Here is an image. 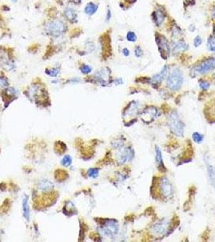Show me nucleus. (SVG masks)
Segmentation results:
<instances>
[{
    "label": "nucleus",
    "mask_w": 215,
    "mask_h": 242,
    "mask_svg": "<svg viewBox=\"0 0 215 242\" xmlns=\"http://www.w3.org/2000/svg\"><path fill=\"white\" fill-rule=\"evenodd\" d=\"M169 129L177 137H183L184 133V124L176 111H172L168 117Z\"/></svg>",
    "instance_id": "1"
},
{
    "label": "nucleus",
    "mask_w": 215,
    "mask_h": 242,
    "mask_svg": "<svg viewBox=\"0 0 215 242\" xmlns=\"http://www.w3.org/2000/svg\"><path fill=\"white\" fill-rule=\"evenodd\" d=\"M184 77L179 69H174L167 79V86L172 90H178L183 84Z\"/></svg>",
    "instance_id": "2"
},
{
    "label": "nucleus",
    "mask_w": 215,
    "mask_h": 242,
    "mask_svg": "<svg viewBox=\"0 0 215 242\" xmlns=\"http://www.w3.org/2000/svg\"><path fill=\"white\" fill-rule=\"evenodd\" d=\"M45 29L50 36L58 37L65 32L66 30V25L61 20H54L47 23Z\"/></svg>",
    "instance_id": "3"
},
{
    "label": "nucleus",
    "mask_w": 215,
    "mask_h": 242,
    "mask_svg": "<svg viewBox=\"0 0 215 242\" xmlns=\"http://www.w3.org/2000/svg\"><path fill=\"white\" fill-rule=\"evenodd\" d=\"M215 69V57H210L202 61L194 67V72L197 74H205Z\"/></svg>",
    "instance_id": "4"
},
{
    "label": "nucleus",
    "mask_w": 215,
    "mask_h": 242,
    "mask_svg": "<svg viewBox=\"0 0 215 242\" xmlns=\"http://www.w3.org/2000/svg\"><path fill=\"white\" fill-rule=\"evenodd\" d=\"M156 43L158 45V50L160 52L161 55H163L162 57L164 59H167L166 54H168L169 51H170V45L166 39L165 36L160 34H157L156 35Z\"/></svg>",
    "instance_id": "5"
},
{
    "label": "nucleus",
    "mask_w": 215,
    "mask_h": 242,
    "mask_svg": "<svg viewBox=\"0 0 215 242\" xmlns=\"http://www.w3.org/2000/svg\"><path fill=\"white\" fill-rule=\"evenodd\" d=\"M102 230L105 236L112 237V236H115L117 234L118 230H119V226L116 220L109 219L105 222V224L102 228Z\"/></svg>",
    "instance_id": "6"
},
{
    "label": "nucleus",
    "mask_w": 215,
    "mask_h": 242,
    "mask_svg": "<svg viewBox=\"0 0 215 242\" xmlns=\"http://www.w3.org/2000/svg\"><path fill=\"white\" fill-rule=\"evenodd\" d=\"M159 190L163 197H170L173 195V187L167 178H162L159 181Z\"/></svg>",
    "instance_id": "7"
},
{
    "label": "nucleus",
    "mask_w": 215,
    "mask_h": 242,
    "mask_svg": "<svg viewBox=\"0 0 215 242\" xmlns=\"http://www.w3.org/2000/svg\"><path fill=\"white\" fill-rule=\"evenodd\" d=\"M158 113V109L155 107H149L143 111L141 118L146 123H150L156 118Z\"/></svg>",
    "instance_id": "8"
},
{
    "label": "nucleus",
    "mask_w": 215,
    "mask_h": 242,
    "mask_svg": "<svg viewBox=\"0 0 215 242\" xmlns=\"http://www.w3.org/2000/svg\"><path fill=\"white\" fill-rule=\"evenodd\" d=\"M0 65L6 70H11L13 69L14 63L9 58L8 53L3 49H0Z\"/></svg>",
    "instance_id": "9"
},
{
    "label": "nucleus",
    "mask_w": 215,
    "mask_h": 242,
    "mask_svg": "<svg viewBox=\"0 0 215 242\" xmlns=\"http://www.w3.org/2000/svg\"><path fill=\"white\" fill-rule=\"evenodd\" d=\"M133 150L130 148H126V149H123V150H120L118 154H117V161L120 164H124L127 162L128 160L132 159L133 156Z\"/></svg>",
    "instance_id": "10"
},
{
    "label": "nucleus",
    "mask_w": 215,
    "mask_h": 242,
    "mask_svg": "<svg viewBox=\"0 0 215 242\" xmlns=\"http://www.w3.org/2000/svg\"><path fill=\"white\" fill-rule=\"evenodd\" d=\"M167 222L166 220H162L158 223H156L152 228V232L156 236H161L164 234L167 229Z\"/></svg>",
    "instance_id": "11"
},
{
    "label": "nucleus",
    "mask_w": 215,
    "mask_h": 242,
    "mask_svg": "<svg viewBox=\"0 0 215 242\" xmlns=\"http://www.w3.org/2000/svg\"><path fill=\"white\" fill-rule=\"evenodd\" d=\"M22 208H23V213L24 218L29 221L30 219V207L29 205V197L24 195L22 201Z\"/></svg>",
    "instance_id": "12"
},
{
    "label": "nucleus",
    "mask_w": 215,
    "mask_h": 242,
    "mask_svg": "<svg viewBox=\"0 0 215 242\" xmlns=\"http://www.w3.org/2000/svg\"><path fill=\"white\" fill-rule=\"evenodd\" d=\"M64 16H65L66 18L67 19V20L70 21V22H74L77 19L78 13L74 8L68 7L64 11Z\"/></svg>",
    "instance_id": "13"
},
{
    "label": "nucleus",
    "mask_w": 215,
    "mask_h": 242,
    "mask_svg": "<svg viewBox=\"0 0 215 242\" xmlns=\"http://www.w3.org/2000/svg\"><path fill=\"white\" fill-rule=\"evenodd\" d=\"M38 187L43 192H48V191L52 190L54 187V184L48 179H43V180L40 181Z\"/></svg>",
    "instance_id": "14"
},
{
    "label": "nucleus",
    "mask_w": 215,
    "mask_h": 242,
    "mask_svg": "<svg viewBox=\"0 0 215 242\" xmlns=\"http://www.w3.org/2000/svg\"><path fill=\"white\" fill-rule=\"evenodd\" d=\"M172 49H173L174 53H180L188 49V44L184 41H179L173 43Z\"/></svg>",
    "instance_id": "15"
},
{
    "label": "nucleus",
    "mask_w": 215,
    "mask_h": 242,
    "mask_svg": "<svg viewBox=\"0 0 215 242\" xmlns=\"http://www.w3.org/2000/svg\"><path fill=\"white\" fill-rule=\"evenodd\" d=\"M152 16H153L154 20L155 21L156 25L159 26L161 23H163V20H164L165 13H163V11L162 10H157L152 14Z\"/></svg>",
    "instance_id": "16"
},
{
    "label": "nucleus",
    "mask_w": 215,
    "mask_h": 242,
    "mask_svg": "<svg viewBox=\"0 0 215 242\" xmlns=\"http://www.w3.org/2000/svg\"><path fill=\"white\" fill-rule=\"evenodd\" d=\"M155 162L159 170H161V169H162V170H164V168L165 167H164V165H163L162 152H161L160 149L157 146H156L155 148Z\"/></svg>",
    "instance_id": "17"
},
{
    "label": "nucleus",
    "mask_w": 215,
    "mask_h": 242,
    "mask_svg": "<svg viewBox=\"0 0 215 242\" xmlns=\"http://www.w3.org/2000/svg\"><path fill=\"white\" fill-rule=\"evenodd\" d=\"M97 9H98V5L96 4V3H92V2H90L86 5L84 11L88 16H92L96 13Z\"/></svg>",
    "instance_id": "18"
},
{
    "label": "nucleus",
    "mask_w": 215,
    "mask_h": 242,
    "mask_svg": "<svg viewBox=\"0 0 215 242\" xmlns=\"http://www.w3.org/2000/svg\"><path fill=\"white\" fill-rule=\"evenodd\" d=\"M208 49L211 52H215V36H210L208 39Z\"/></svg>",
    "instance_id": "19"
},
{
    "label": "nucleus",
    "mask_w": 215,
    "mask_h": 242,
    "mask_svg": "<svg viewBox=\"0 0 215 242\" xmlns=\"http://www.w3.org/2000/svg\"><path fill=\"white\" fill-rule=\"evenodd\" d=\"M71 161H72V159H71V157H70V155H66V156H64V157L62 159L61 164H62L63 166L68 167V166H70V164H71Z\"/></svg>",
    "instance_id": "20"
},
{
    "label": "nucleus",
    "mask_w": 215,
    "mask_h": 242,
    "mask_svg": "<svg viewBox=\"0 0 215 242\" xmlns=\"http://www.w3.org/2000/svg\"><path fill=\"white\" fill-rule=\"evenodd\" d=\"M60 70V68H57V67H55V68H52V69H50V70H48L47 69L46 70V74L48 75H49V76H51V77H56L58 74H59V71Z\"/></svg>",
    "instance_id": "21"
},
{
    "label": "nucleus",
    "mask_w": 215,
    "mask_h": 242,
    "mask_svg": "<svg viewBox=\"0 0 215 242\" xmlns=\"http://www.w3.org/2000/svg\"><path fill=\"white\" fill-rule=\"evenodd\" d=\"M203 138H204L203 135L200 134L199 132H194L192 134V139L196 143H198V144L201 143L202 141H203Z\"/></svg>",
    "instance_id": "22"
},
{
    "label": "nucleus",
    "mask_w": 215,
    "mask_h": 242,
    "mask_svg": "<svg viewBox=\"0 0 215 242\" xmlns=\"http://www.w3.org/2000/svg\"><path fill=\"white\" fill-rule=\"evenodd\" d=\"M88 174L91 178H96L99 174V170L96 168H91L88 170Z\"/></svg>",
    "instance_id": "23"
},
{
    "label": "nucleus",
    "mask_w": 215,
    "mask_h": 242,
    "mask_svg": "<svg viewBox=\"0 0 215 242\" xmlns=\"http://www.w3.org/2000/svg\"><path fill=\"white\" fill-rule=\"evenodd\" d=\"M126 38L129 41L131 42H135L137 41V36L134 32H129L126 35Z\"/></svg>",
    "instance_id": "24"
},
{
    "label": "nucleus",
    "mask_w": 215,
    "mask_h": 242,
    "mask_svg": "<svg viewBox=\"0 0 215 242\" xmlns=\"http://www.w3.org/2000/svg\"><path fill=\"white\" fill-rule=\"evenodd\" d=\"M199 85H200V87L201 88L202 90H207L209 88H210V83H208V82H206V81H205V80H201V81H200L199 83Z\"/></svg>",
    "instance_id": "25"
},
{
    "label": "nucleus",
    "mask_w": 215,
    "mask_h": 242,
    "mask_svg": "<svg viewBox=\"0 0 215 242\" xmlns=\"http://www.w3.org/2000/svg\"><path fill=\"white\" fill-rule=\"evenodd\" d=\"M80 70L83 74H89V73L91 72V67L88 65H83L80 67Z\"/></svg>",
    "instance_id": "26"
},
{
    "label": "nucleus",
    "mask_w": 215,
    "mask_h": 242,
    "mask_svg": "<svg viewBox=\"0 0 215 242\" xmlns=\"http://www.w3.org/2000/svg\"><path fill=\"white\" fill-rule=\"evenodd\" d=\"M135 56L137 57H142L143 56V49H141L140 46H137L135 48V51H134Z\"/></svg>",
    "instance_id": "27"
},
{
    "label": "nucleus",
    "mask_w": 215,
    "mask_h": 242,
    "mask_svg": "<svg viewBox=\"0 0 215 242\" xmlns=\"http://www.w3.org/2000/svg\"><path fill=\"white\" fill-rule=\"evenodd\" d=\"M202 43V39L201 37L200 36H197L195 37L194 39V46L195 47H198L200 46Z\"/></svg>",
    "instance_id": "28"
},
{
    "label": "nucleus",
    "mask_w": 215,
    "mask_h": 242,
    "mask_svg": "<svg viewBox=\"0 0 215 242\" xmlns=\"http://www.w3.org/2000/svg\"><path fill=\"white\" fill-rule=\"evenodd\" d=\"M122 51H123V54H124L125 57H128V56L130 55V51H129V49H124Z\"/></svg>",
    "instance_id": "29"
},
{
    "label": "nucleus",
    "mask_w": 215,
    "mask_h": 242,
    "mask_svg": "<svg viewBox=\"0 0 215 242\" xmlns=\"http://www.w3.org/2000/svg\"><path fill=\"white\" fill-rule=\"evenodd\" d=\"M110 19H111V11L109 9V10H108V13H107V18H106L107 21L110 20Z\"/></svg>",
    "instance_id": "30"
},
{
    "label": "nucleus",
    "mask_w": 215,
    "mask_h": 242,
    "mask_svg": "<svg viewBox=\"0 0 215 242\" xmlns=\"http://www.w3.org/2000/svg\"><path fill=\"white\" fill-rule=\"evenodd\" d=\"M73 1H74V2H75V3H79L81 0H73Z\"/></svg>",
    "instance_id": "31"
},
{
    "label": "nucleus",
    "mask_w": 215,
    "mask_h": 242,
    "mask_svg": "<svg viewBox=\"0 0 215 242\" xmlns=\"http://www.w3.org/2000/svg\"><path fill=\"white\" fill-rule=\"evenodd\" d=\"M11 1H13L14 3H16V1H17V0H11Z\"/></svg>",
    "instance_id": "32"
},
{
    "label": "nucleus",
    "mask_w": 215,
    "mask_h": 242,
    "mask_svg": "<svg viewBox=\"0 0 215 242\" xmlns=\"http://www.w3.org/2000/svg\"><path fill=\"white\" fill-rule=\"evenodd\" d=\"M213 31H214V35H215V24H214V28H213Z\"/></svg>",
    "instance_id": "33"
},
{
    "label": "nucleus",
    "mask_w": 215,
    "mask_h": 242,
    "mask_svg": "<svg viewBox=\"0 0 215 242\" xmlns=\"http://www.w3.org/2000/svg\"><path fill=\"white\" fill-rule=\"evenodd\" d=\"M186 1H192V0H186Z\"/></svg>",
    "instance_id": "34"
},
{
    "label": "nucleus",
    "mask_w": 215,
    "mask_h": 242,
    "mask_svg": "<svg viewBox=\"0 0 215 242\" xmlns=\"http://www.w3.org/2000/svg\"><path fill=\"white\" fill-rule=\"evenodd\" d=\"M214 76H215V74H214Z\"/></svg>",
    "instance_id": "35"
},
{
    "label": "nucleus",
    "mask_w": 215,
    "mask_h": 242,
    "mask_svg": "<svg viewBox=\"0 0 215 242\" xmlns=\"http://www.w3.org/2000/svg\"><path fill=\"white\" fill-rule=\"evenodd\" d=\"M134 1H135V0H134Z\"/></svg>",
    "instance_id": "36"
}]
</instances>
